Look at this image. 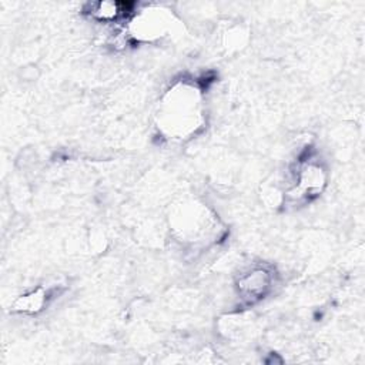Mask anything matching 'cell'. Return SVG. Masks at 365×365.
<instances>
[{"mask_svg":"<svg viewBox=\"0 0 365 365\" xmlns=\"http://www.w3.org/2000/svg\"><path fill=\"white\" fill-rule=\"evenodd\" d=\"M131 11L130 4L127 3H118V1H97L91 3L88 6V14L103 23L117 21L118 19L124 17Z\"/></svg>","mask_w":365,"mask_h":365,"instance_id":"6","label":"cell"},{"mask_svg":"<svg viewBox=\"0 0 365 365\" xmlns=\"http://www.w3.org/2000/svg\"><path fill=\"white\" fill-rule=\"evenodd\" d=\"M204 124L202 94L194 83L178 81L161 98L157 111L160 133L174 141L194 135Z\"/></svg>","mask_w":365,"mask_h":365,"instance_id":"1","label":"cell"},{"mask_svg":"<svg viewBox=\"0 0 365 365\" xmlns=\"http://www.w3.org/2000/svg\"><path fill=\"white\" fill-rule=\"evenodd\" d=\"M327 170L315 158L307 157L301 160L294 171V184L287 191L291 200H309L317 197L327 187Z\"/></svg>","mask_w":365,"mask_h":365,"instance_id":"2","label":"cell"},{"mask_svg":"<svg viewBox=\"0 0 365 365\" xmlns=\"http://www.w3.org/2000/svg\"><path fill=\"white\" fill-rule=\"evenodd\" d=\"M53 299V289L47 287H37L16 298L13 311L24 315L40 314Z\"/></svg>","mask_w":365,"mask_h":365,"instance_id":"5","label":"cell"},{"mask_svg":"<svg viewBox=\"0 0 365 365\" xmlns=\"http://www.w3.org/2000/svg\"><path fill=\"white\" fill-rule=\"evenodd\" d=\"M134 27V36L144 40H151L161 37L167 33L170 29L171 19L167 16L164 10H144L138 14H135L133 20Z\"/></svg>","mask_w":365,"mask_h":365,"instance_id":"4","label":"cell"},{"mask_svg":"<svg viewBox=\"0 0 365 365\" xmlns=\"http://www.w3.org/2000/svg\"><path fill=\"white\" fill-rule=\"evenodd\" d=\"M274 285V272L265 265H254L240 274L237 279L238 294L248 302L264 298Z\"/></svg>","mask_w":365,"mask_h":365,"instance_id":"3","label":"cell"}]
</instances>
